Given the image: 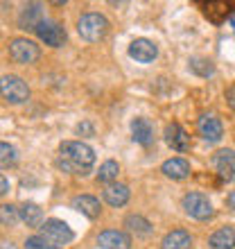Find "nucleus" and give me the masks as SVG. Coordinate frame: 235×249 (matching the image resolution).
<instances>
[{"instance_id":"1","label":"nucleus","mask_w":235,"mask_h":249,"mask_svg":"<svg viewBox=\"0 0 235 249\" xmlns=\"http://www.w3.org/2000/svg\"><path fill=\"white\" fill-rule=\"evenodd\" d=\"M95 163V152L82 141H66L59 147V168L72 175H86Z\"/></svg>"},{"instance_id":"2","label":"nucleus","mask_w":235,"mask_h":249,"mask_svg":"<svg viewBox=\"0 0 235 249\" xmlns=\"http://www.w3.org/2000/svg\"><path fill=\"white\" fill-rule=\"evenodd\" d=\"M106 30H109V20H106L102 14H93V12L84 14V16L79 18V23H77L79 36H82L84 41H88V43L100 41L106 34Z\"/></svg>"},{"instance_id":"3","label":"nucleus","mask_w":235,"mask_h":249,"mask_svg":"<svg viewBox=\"0 0 235 249\" xmlns=\"http://www.w3.org/2000/svg\"><path fill=\"white\" fill-rule=\"evenodd\" d=\"M0 93H2V100L5 102H12V105H20L30 98V89L20 77L16 75H5L2 82H0Z\"/></svg>"},{"instance_id":"4","label":"nucleus","mask_w":235,"mask_h":249,"mask_svg":"<svg viewBox=\"0 0 235 249\" xmlns=\"http://www.w3.org/2000/svg\"><path fill=\"white\" fill-rule=\"evenodd\" d=\"M9 54H12V59L16 64H34L41 57V50L34 41L18 36V39H14L9 43Z\"/></svg>"},{"instance_id":"5","label":"nucleus","mask_w":235,"mask_h":249,"mask_svg":"<svg viewBox=\"0 0 235 249\" xmlns=\"http://www.w3.org/2000/svg\"><path fill=\"white\" fill-rule=\"evenodd\" d=\"M183 209L195 220H208L213 215V204L203 193H188L183 197Z\"/></svg>"},{"instance_id":"6","label":"nucleus","mask_w":235,"mask_h":249,"mask_svg":"<svg viewBox=\"0 0 235 249\" xmlns=\"http://www.w3.org/2000/svg\"><path fill=\"white\" fill-rule=\"evenodd\" d=\"M41 231H43V238L50 240L52 245H66L75 238L70 227H68L64 220H54V217L52 220H46L43 227H41Z\"/></svg>"},{"instance_id":"7","label":"nucleus","mask_w":235,"mask_h":249,"mask_svg":"<svg viewBox=\"0 0 235 249\" xmlns=\"http://www.w3.org/2000/svg\"><path fill=\"white\" fill-rule=\"evenodd\" d=\"M36 36H39L46 46H52V48H59L66 43V30L59 25L57 20H43L36 30Z\"/></svg>"},{"instance_id":"8","label":"nucleus","mask_w":235,"mask_h":249,"mask_svg":"<svg viewBox=\"0 0 235 249\" xmlns=\"http://www.w3.org/2000/svg\"><path fill=\"white\" fill-rule=\"evenodd\" d=\"M213 165H215L217 175L224 181H235V152L233 150H219L213 157Z\"/></svg>"},{"instance_id":"9","label":"nucleus","mask_w":235,"mask_h":249,"mask_svg":"<svg viewBox=\"0 0 235 249\" xmlns=\"http://www.w3.org/2000/svg\"><path fill=\"white\" fill-rule=\"evenodd\" d=\"M197 127H199L201 138L203 141H208V143H217L224 134L222 123H219V118L213 116V113H203L201 118H199V123H197Z\"/></svg>"},{"instance_id":"10","label":"nucleus","mask_w":235,"mask_h":249,"mask_svg":"<svg viewBox=\"0 0 235 249\" xmlns=\"http://www.w3.org/2000/svg\"><path fill=\"white\" fill-rule=\"evenodd\" d=\"M156 54H158V48L154 46L150 39H136V41H131L129 57H131V59H136L138 64H150V61L156 59Z\"/></svg>"},{"instance_id":"11","label":"nucleus","mask_w":235,"mask_h":249,"mask_svg":"<svg viewBox=\"0 0 235 249\" xmlns=\"http://www.w3.org/2000/svg\"><path fill=\"white\" fill-rule=\"evenodd\" d=\"M98 245L104 249H129L131 247V238L124 233V231L118 229H109L102 231L98 236Z\"/></svg>"},{"instance_id":"12","label":"nucleus","mask_w":235,"mask_h":249,"mask_svg":"<svg viewBox=\"0 0 235 249\" xmlns=\"http://www.w3.org/2000/svg\"><path fill=\"white\" fill-rule=\"evenodd\" d=\"M165 141H168V145L174 152H188V147H190L188 134H185V129L179 123H172L165 127Z\"/></svg>"},{"instance_id":"13","label":"nucleus","mask_w":235,"mask_h":249,"mask_svg":"<svg viewBox=\"0 0 235 249\" xmlns=\"http://www.w3.org/2000/svg\"><path fill=\"white\" fill-rule=\"evenodd\" d=\"M131 136L138 145L147 147V145L154 143V124L147 118H134L131 120Z\"/></svg>"},{"instance_id":"14","label":"nucleus","mask_w":235,"mask_h":249,"mask_svg":"<svg viewBox=\"0 0 235 249\" xmlns=\"http://www.w3.org/2000/svg\"><path fill=\"white\" fill-rule=\"evenodd\" d=\"M43 5H39V2H32V5H27L23 12H20L18 16V25L20 27H30V30H36V27L43 23Z\"/></svg>"},{"instance_id":"15","label":"nucleus","mask_w":235,"mask_h":249,"mask_svg":"<svg viewBox=\"0 0 235 249\" xmlns=\"http://www.w3.org/2000/svg\"><path fill=\"white\" fill-rule=\"evenodd\" d=\"M104 202L109 204V206H124L127 204V199H129V188L124 184H106L104 188Z\"/></svg>"},{"instance_id":"16","label":"nucleus","mask_w":235,"mask_h":249,"mask_svg":"<svg viewBox=\"0 0 235 249\" xmlns=\"http://www.w3.org/2000/svg\"><path fill=\"white\" fill-rule=\"evenodd\" d=\"M161 172L170 179H185L190 175V163L185 159H168L161 165Z\"/></svg>"},{"instance_id":"17","label":"nucleus","mask_w":235,"mask_h":249,"mask_svg":"<svg viewBox=\"0 0 235 249\" xmlns=\"http://www.w3.org/2000/svg\"><path fill=\"white\" fill-rule=\"evenodd\" d=\"M72 209H77L79 213H84L86 217H91V220H95V217L100 215V202H98V197H93V195H79L72 199Z\"/></svg>"},{"instance_id":"18","label":"nucleus","mask_w":235,"mask_h":249,"mask_svg":"<svg viewBox=\"0 0 235 249\" xmlns=\"http://www.w3.org/2000/svg\"><path fill=\"white\" fill-rule=\"evenodd\" d=\"M190 245H192V238H190L188 231L174 229V231H170V233L163 238L161 249H190Z\"/></svg>"},{"instance_id":"19","label":"nucleus","mask_w":235,"mask_h":249,"mask_svg":"<svg viewBox=\"0 0 235 249\" xmlns=\"http://www.w3.org/2000/svg\"><path fill=\"white\" fill-rule=\"evenodd\" d=\"M210 249H233L235 247V229L231 227H222L217 229L208 240Z\"/></svg>"},{"instance_id":"20","label":"nucleus","mask_w":235,"mask_h":249,"mask_svg":"<svg viewBox=\"0 0 235 249\" xmlns=\"http://www.w3.org/2000/svg\"><path fill=\"white\" fill-rule=\"evenodd\" d=\"M20 220L27 224V227H43V211L32 202H25L20 206Z\"/></svg>"},{"instance_id":"21","label":"nucleus","mask_w":235,"mask_h":249,"mask_svg":"<svg viewBox=\"0 0 235 249\" xmlns=\"http://www.w3.org/2000/svg\"><path fill=\"white\" fill-rule=\"evenodd\" d=\"M203 7V14L208 16L213 23H219V20H224L226 16L231 14V2H201Z\"/></svg>"},{"instance_id":"22","label":"nucleus","mask_w":235,"mask_h":249,"mask_svg":"<svg viewBox=\"0 0 235 249\" xmlns=\"http://www.w3.org/2000/svg\"><path fill=\"white\" fill-rule=\"evenodd\" d=\"M124 227L136 236H150L151 233V224L143 215H127L124 217Z\"/></svg>"},{"instance_id":"23","label":"nucleus","mask_w":235,"mask_h":249,"mask_svg":"<svg viewBox=\"0 0 235 249\" xmlns=\"http://www.w3.org/2000/svg\"><path fill=\"white\" fill-rule=\"evenodd\" d=\"M118 172H120V168H118L116 161H104V163L100 165L98 181H102V184H113V179L118 177Z\"/></svg>"},{"instance_id":"24","label":"nucleus","mask_w":235,"mask_h":249,"mask_svg":"<svg viewBox=\"0 0 235 249\" xmlns=\"http://www.w3.org/2000/svg\"><path fill=\"white\" fill-rule=\"evenodd\" d=\"M16 163V150H14V145H9L7 141L0 143V165L2 168H9V165Z\"/></svg>"},{"instance_id":"25","label":"nucleus","mask_w":235,"mask_h":249,"mask_svg":"<svg viewBox=\"0 0 235 249\" xmlns=\"http://www.w3.org/2000/svg\"><path fill=\"white\" fill-rule=\"evenodd\" d=\"M190 71L197 72V75H201V77H208V75H213V64H210L208 59L195 57V59H190Z\"/></svg>"},{"instance_id":"26","label":"nucleus","mask_w":235,"mask_h":249,"mask_svg":"<svg viewBox=\"0 0 235 249\" xmlns=\"http://www.w3.org/2000/svg\"><path fill=\"white\" fill-rule=\"evenodd\" d=\"M18 213H20V209H16V206H12V204H2V209H0L2 224H5V227H12V224L18 220Z\"/></svg>"},{"instance_id":"27","label":"nucleus","mask_w":235,"mask_h":249,"mask_svg":"<svg viewBox=\"0 0 235 249\" xmlns=\"http://www.w3.org/2000/svg\"><path fill=\"white\" fill-rule=\"evenodd\" d=\"M25 249H59L57 245H48L46 238H39V236H32L25 240Z\"/></svg>"},{"instance_id":"28","label":"nucleus","mask_w":235,"mask_h":249,"mask_svg":"<svg viewBox=\"0 0 235 249\" xmlns=\"http://www.w3.org/2000/svg\"><path fill=\"white\" fill-rule=\"evenodd\" d=\"M0 188H2V190H0L2 195H7V193H9V184H7V177L0 179Z\"/></svg>"},{"instance_id":"29","label":"nucleus","mask_w":235,"mask_h":249,"mask_svg":"<svg viewBox=\"0 0 235 249\" xmlns=\"http://www.w3.org/2000/svg\"><path fill=\"white\" fill-rule=\"evenodd\" d=\"M226 204H229L231 209H235V190H233V193H229V197H226Z\"/></svg>"},{"instance_id":"30","label":"nucleus","mask_w":235,"mask_h":249,"mask_svg":"<svg viewBox=\"0 0 235 249\" xmlns=\"http://www.w3.org/2000/svg\"><path fill=\"white\" fill-rule=\"evenodd\" d=\"M2 249H16V247H14L12 243H7V240H5V243H2Z\"/></svg>"},{"instance_id":"31","label":"nucleus","mask_w":235,"mask_h":249,"mask_svg":"<svg viewBox=\"0 0 235 249\" xmlns=\"http://www.w3.org/2000/svg\"><path fill=\"white\" fill-rule=\"evenodd\" d=\"M233 32H235V23H233Z\"/></svg>"}]
</instances>
